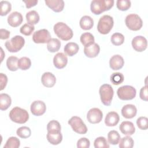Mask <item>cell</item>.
<instances>
[{"mask_svg":"<svg viewBox=\"0 0 148 148\" xmlns=\"http://www.w3.org/2000/svg\"><path fill=\"white\" fill-rule=\"evenodd\" d=\"M114 5L113 0H94L90 5L91 12L99 15L105 11L110 10Z\"/></svg>","mask_w":148,"mask_h":148,"instance_id":"1","label":"cell"},{"mask_svg":"<svg viewBox=\"0 0 148 148\" xmlns=\"http://www.w3.org/2000/svg\"><path fill=\"white\" fill-rule=\"evenodd\" d=\"M54 33L62 40L67 41L72 39L73 35L72 29L63 22L57 23L53 27Z\"/></svg>","mask_w":148,"mask_h":148,"instance_id":"2","label":"cell"},{"mask_svg":"<svg viewBox=\"0 0 148 148\" xmlns=\"http://www.w3.org/2000/svg\"><path fill=\"white\" fill-rule=\"evenodd\" d=\"M9 116L12 121L18 124H24L29 119L28 112L18 106L13 108L10 111Z\"/></svg>","mask_w":148,"mask_h":148,"instance_id":"3","label":"cell"},{"mask_svg":"<svg viewBox=\"0 0 148 148\" xmlns=\"http://www.w3.org/2000/svg\"><path fill=\"white\" fill-rule=\"evenodd\" d=\"M113 24L114 21L112 17L109 15H103L99 20L97 29L100 34L106 35L111 31Z\"/></svg>","mask_w":148,"mask_h":148,"instance_id":"4","label":"cell"},{"mask_svg":"<svg viewBox=\"0 0 148 148\" xmlns=\"http://www.w3.org/2000/svg\"><path fill=\"white\" fill-rule=\"evenodd\" d=\"M24 44V38L20 35H16L11 39L7 40L5 43V46L9 52L16 53L23 48Z\"/></svg>","mask_w":148,"mask_h":148,"instance_id":"5","label":"cell"},{"mask_svg":"<svg viewBox=\"0 0 148 148\" xmlns=\"http://www.w3.org/2000/svg\"><path fill=\"white\" fill-rule=\"evenodd\" d=\"M99 92L102 103L105 106L110 105L114 94L112 87L109 84H103L100 87Z\"/></svg>","mask_w":148,"mask_h":148,"instance_id":"6","label":"cell"},{"mask_svg":"<svg viewBox=\"0 0 148 148\" xmlns=\"http://www.w3.org/2000/svg\"><path fill=\"white\" fill-rule=\"evenodd\" d=\"M125 23L126 26L132 31H138L143 25L141 18L135 13L127 15L125 18Z\"/></svg>","mask_w":148,"mask_h":148,"instance_id":"7","label":"cell"},{"mask_svg":"<svg viewBox=\"0 0 148 148\" xmlns=\"http://www.w3.org/2000/svg\"><path fill=\"white\" fill-rule=\"evenodd\" d=\"M118 97L121 100H131L136 94V89L131 86H123L119 87L117 91Z\"/></svg>","mask_w":148,"mask_h":148,"instance_id":"8","label":"cell"},{"mask_svg":"<svg viewBox=\"0 0 148 148\" xmlns=\"http://www.w3.org/2000/svg\"><path fill=\"white\" fill-rule=\"evenodd\" d=\"M68 124L72 130L79 134H85L87 132V128L82 119L77 116H73L68 120Z\"/></svg>","mask_w":148,"mask_h":148,"instance_id":"9","label":"cell"},{"mask_svg":"<svg viewBox=\"0 0 148 148\" xmlns=\"http://www.w3.org/2000/svg\"><path fill=\"white\" fill-rule=\"evenodd\" d=\"M51 39L50 32L46 29L36 31L32 35V40L35 43H46Z\"/></svg>","mask_w":148,"mask_h":148,"instance_id":"10","label":"cell"},{"mask_svg":"<svg viewBox=\"0 0 148 148\" xmlns=\"http://www.w3.org/2000/svg\"><path fill=\"white\" fill-rule=\"evenodd\" d=\"M132 46L133 49L138 52H142L145 50L147 46V39L143 36H136L132 39Z\"/></svg>","mask_w":148,"mask_h":148,"instance_id":"11","label":"cell"},{"mask_svg":"<svg viewBox=\"0 0 148 148\" xmlns=\"http://www.w3.org/2000/svg\"><path fill=\"white\" fill-rule=\"evenodd\" d=\"M102 117V112L97 108L90 109L87 114V119L91 124H97L100 123Z\"/></svg>","mask_w":148,"mask_h":148,"instance_id":"12","label":"cell"},{"mask_svg":"<svg viewBox=\"0 0 148 148\" xmlns=\"http://www.w3.org/2000/svg\"><path fill=\"white\" fill-rule=\"evenodd\" d=\"M30 109L33 115L39 116L45 113L46 106L44 102L42 101H35L31 103Z\"/></svg>","mask_w":148,"mask_h":148,"instance_id":"13","label":"cell"},{"mask_svg":"<svg viewBox=\"0 0 148 148\" xmlns=\"http://www.w3.org/2000/svg\"><path fill=\"white\" fill-rule=\"evenodd\" d=\"M68 62L67 56L63 53H57L53 58V64L57 69H62L66 66Z\"/></svg>","mask_w":148,"mask_h":148,"instance_id":"14","label":"cell"},{"mask_svg":"<svg viewBox=\"0 0 148 148\" xmlns=\"http://www.w3.org/2000/svg\"><path fill=\"white\" fill-rule=\"evenodd\" d=\"M23 21L22 14L18 12H13L9 14L8 17L9 25L13 27H17L20 25Z\"/></svg>","mask_w":148,"mask_h":148,"instance_id":"15","label":"cell"},{"mask_svg":"<svg viewBox=\"0 0 148 148\" xmlns=\"http://www.w3.org/2000/svg\"><path fill=\"white\" fill-rule=\"evenodd\" d=\"M124 64V61L123 58L119 55L113 56L109 60V66L113 70H119L123 68Z\"/></svg>","mask_w":148,"mask_h":148,"instance_id":"16","label":"cell"},{"mask_svg":"<svg viewBox=\"0 0 148 148\" xmlns=\"http://www.w3.org/2000/svg\"><path fill=\"white\" fill-rule=\"evenodd\" d=\"M136 113V108L132 104L125 105L121 109V114L125 119H132L134 117Z\"/></svg>","mask_w":148,"mask_h":148,"instance_id":"17","label":"cell"},{"mask_svg":"<svg viewBox=\"0 0 148 148\" xmlns=\"http://www.w3.org/2000/svg\"><path fill=\"white\" fill-rule=\"evenodd\" d=\"M100 51V47L97 43H93L90 46H84V53L88 58L97 57Z\"/></svg>","mask_w":148,"mask_h":148,"instance_id":"18","label":"cell"},{"mask_svg":"<svg viewBox=\"0 0 148 148\" xmlns=\"http://www.w3.org/2000/svg\"><path fill=\"white\" fill-rule=\"evenodd\" d=\"M41 82L43 85L46 87H52L56 82L55 76L51 72H45L41 77Z\"/></svg>","mask_w":148,"mask_h":148,"instance_id":"19","label":"cell"},{"mask_svg":"<svg viewBox=\"0 0 148 148\" xmlns=\"http://www.w3.org/2000/svg\"><path fill=\"white\" fill-rule=\"evenodd\" d=\"M45 2L55 12H60L64 8V2L62 0H45Z\"/></svg>","mask_w":148,"mask_h":148,"instance_id":"20","label":"cell"},{"mask_svg":"<svg viewBox=\"0 0 148 148\" xmlns=\"http://www.w3.org/2000/svg\"><path fill=\"white\" fill-rule=\"evenodd\" d=\"M119 129L122 134L126 135H132L135 132L134 124L129 121H123L119 126Z\"/></svg>","mask_w":148,"mask_h":148,"instance_id":"21","label":"cell"},{"mask_svg":"<svg viewBox=\"0 0 148 148\" xmlns=\"http://www.w3.org/2000/svg\"><path fill=\"white\" fill-rule=\"evenodd\" d=\"M120 117L117 112H109L105 119V123L108 127H113L116 125L119 122Z\"/></svg>","mask_w":148,"mask_h":148,"instance_id":"22","label":"cell"},{"mask_svg":"<svg viewBox=\"0 0 148 148\" xmlns=\"http://www.w3.org/2000/svg\"><path fill=\"white\" fill-rule=\"evenodd\" d=\"M47 139L49 143L53 145L60 144L62 140V135L60 132H47Z\"/></svg>","mask_w":148,"mask_h":148,"instance_id":"23","label":"cell"},{"mask_svg":"<svg viewBox=\"0 0 148 148\" xmlns=\"http://www.w3.org/2000/svg\"><path fill=\"white\" fill-rule=\"evenodd\" d=\"M79 24L82 29L90 30L94 25V20L89 16H84L80 18Z\"/></svg>","mask_w":148,"mask_h":148,"instance_id":"24","label":"cell"},{"mask_svg":"<svg viewBox=\"0 0 148 148\" xmlns=\"http://www.w3.org/2000/svg\"><path fill=\"white\" fill-rule=\"evenodd\" d=\"M79 45L75 42H69L64 46V51L68 56L72 57L75 55L79 51Z\"/></svg>","mask_w":148,"mask_h":148,"instance_id":"25","label":"cell"},{"mask_svg":"<svg viewBox=\"0 0 148 148\" xmlns=\"http://www.w3.org/2000/svg\"><path fill=\"white\" fill-rule=\"evenodd\" d=\"M12 99L10 97L5 93L0 94V109L1 110H6L11 105Z\"/></svg>","mask_w":148,"mask_h":148,"instance_id":"26","label":"cell"},{"mask_svg":"<svg viewBox=\"0 0 148 148\" xmlns=\"http://www.w3.org/2000/svg\"><path fill=\"white\" fill-rule=\"evenodd\" d=\"M40 17L38 12L35 10H31L26 14V20L28 24L34 25L39 21Z\"/></svg>","mask_w":148,"mask_h":148,"instance_id":"27","label":"cell"},{"mask_svg":"<svg viewBox=\"0 0 148 148\" xmlns=\"http://www.w3.org/2000/svg\"><path fill=\"white\" fill-rule=\"evenodd\" d=\"M61 47V42L57 38H51L47 43V49L49 52L55 53L59 50Z\"/></svg>","mask_w":148,"mask_h":148,"instance_id":"28","label":"cell"},{"mask_svg":"<svg viewBox=\"0 0 148 148\" xmlns=\"http://www.w3.org/2000/svg\"><path fill=\"white\" fill-rule=\"evenodd\" d=\"M80 40L84 46H90L95 43L94 36L90 32H84L80 36Z\"/></svg>","mask_w":148,"mask_h":148,"instance_id":"29","label":"cell"},{"mask_svg":"<svg viewBox=\"0 0 148 148\" xmlns=\"http://www.w3.org/2000/svg\"><path fill=\"white\" fill-rule=\"evenodd\" d=\"M18 59L17 57L10 56L8 57L6 60V66L9 70L11 71H16L18 68Z\"/></svg>","mask_w":148,"mask_h":148,"instance_id":"30","label":"cell"},{"mask_svg":"<svg viewBox=\"0 0 148 148\" xmlns=\"http://www.w3.org/2000/svg\"><path fill=\"white\" fill-rule=\"evenodd\" d=\"M108 139L109 143L111 145H117L120 139V135L117 131L112 130L108 134Z\"/></svg>","mask_w":148,"mask_h":148,"instance_id":"31","label":"cell"},{"mask_svg":"<svg viewBox=\"0 0 148 148\" xmlns=\"http://www.w3.org/2000/svg\"><path fill=\"white\" fill-rule=\"evenodd\" d=\"M119 147L120 148H132L134 146V140L130 136H126L119 140Z\"/></svg>","mask_w":148,"mask_h":148,"instance_id":"32","label":"cell"},{"mask_svg":"<svg viewBox=\"0 0 148 148\" xmlns=\"http://www.w3.org/2000/svg\"><path fill=\"white\" fill-rule=\"evenodd\" d=\"M31 66V60L27 57H23L18 59V67L23 71L28 69Z\"/></svg>","mask_w":148,"mask_h":148,"instance_id":"33","label":"cell"},{"mask_svg":"<svg viewBox=\"0 0 148 148\" xmlns=\"http://www.w3.org/2000/svg\"><path fill=\"white\" fill-rule=\"evenodd\" d=\"M20 146V140L15 136L10 137L4 145V148H18Z\"/></svg>","mask_w":148,"mask_h":148,"instance_id":"34","label":"cell"},{"mask_svg":"<svg viewBox=\"0 0 148 148\" xmlns=\"http://www.w3.org/2000/svg\"><path fill=\"white\" fill-rule=\"evenodd\" d=\"M17 135L21 138L26 139L29 138L31 135L30 128L26 126H23L18 128L16 131Z\"/></svg>","mask_w":148,"mask_h":148,"instance_id":"35","label":"cell"},{"mask_svg":"<svg viewBox=\"0 0 148 148\" xmlns=\"http://www.w3.org/2000/svg\"><path fill=\"white\" fill-rule=\"evenodd\" d=\"M112 43L115 46H120L122 45L124 42V36L123 34L116 32L114 33L110 38Z\"/></svg>","mask_w":148,"mask_h":148,"instance_id":"36","label":"cell"},{"mask_svg":"<svg viewBox=\"0 0 148 148\" xmlns=\"http://www.w3.org/2000/svg\"><path fill=\"white\" fill-rule=\"evenodd\" d=\"M94 146L95 148H109V145L106 139L103 136H99L96 138L94 142Z\"/></svg>","mask_w":148,"mask_h":148,"instance_id":"37","label":"cell"},{"mask_svg":"<svg viewBox=\"0 0 148 148\" xmlns=\"http://www.w3.org/2000/svg\"><path fill=\"white\" fill-rule=\"evenodd\" d=\"M1 5V13L0 14L2 16H6L8 14L11 9H12V5L11 3L7 1H2L0 2Z\"/></svg>","mask_w":148,"mask_h":148,"instance_id":"38","label":"cell"},{"mask_svg":"<svg viewBox=\"0 0 148 148\" xmlns=\"http://www.w3.org/2000/svg\"><path fill=\"white\" fill-rule=\"evenodd\" d=\"M47 132H60L61 131V125L58 121L56 120H51L49 122L47 125Z\"/></svg>","mask_w":148,"mask_h":148,"instance_id":"39","label":"cell"},{"mask_svg":"<svg viewBox=\"0 0 148 148\" xmlns=\"http://www.w3.org/2000/svg\"><path fill=\"white\" fill-rule=\"evenodd\" d=\"M124 75L120 72L113 73L110 76V81L114 85H119L124 81Z\"/></svg>","mask_w":148,"mask_h":148,"instance_id":"40","label":"cell"},{"mask_svg":"<svg viewBox=\"0 0 148 148\" xmlns=\"http://www.w3.org/2000/svg\"><path fill=\"white\" fill-rule=\"evenodd\" d=\"M131 1L129 0H118L116 2L117 8L121 11L127 10L131 7Z\"/></svg>","mask_w":148,"mask_h":148,"instance_id":"41","label":"cell"},{"mask_svg":"<svg viewBox=\"0 0 148 148\" xmlns=\"http://www.w3.org/2000/svg\"><path fill=\"white\" fill-rule=\"evenodd\" d=\"M34 29L35 27L34 25H31L28 24H24L20 28V31L22 34L25 36H29L34 32Z\"/></svg>","mask_w":148,"mask_h":148,"instance_id":"42","label":"cell"},{"mask_svg":"<svg viewBox=\"0 0 148 148\" xmlns=\"http://www.w3.org/2000/svg\"><path fill=\"white\" fill-rule=\"evenodd\" d=\"M138 128L142 130H146L148 128V119L146 117H140L136 120Z\"/></svg>","mask_w":148,"mask_h":148,"instance_id":"43","label":"cell"},{"mask_svg":"<svg viewBox=\"0 0 148 148\" xmlns=\"http://www.w3.org/2000/svg\"><path fill=\"white\" fill-rule=\"evenodd\" d=\"M90 146V142L86 138H81L77 142V147L78 148H88Z\"/></svg>","mask_w":148,"mask_h":148,"instance_id":"44","label":"cell"},{"mask_svg":"<svg viewBox=\"0 0 148 148\" xmlns=\"http://www.w3.org/2000/svg\"><path fill=\"white\" fill-rule=\"evenodd\" d=\"M139 97L142 100H143L145 101H148V93H147V85H146L145 86L141 88V89L140 90Z\"/></svg>","mask_w":148,"mask_h":148,"instance_id":"45","label":"cell"},{"mask_svg":"<svg viewBox=\"0 0 148 148\" xmlns=\"http://www.w3.org/2000/svg\"><path fill=\"white\" fill-rule=\"evenodd\" d=\"M0 80H1V90L4 89L6 87L8 82V77L6 75L1 73H0Z\"/></svg>","mask_w":148,"mask_h":148,"instance_id":"46","label":"cell"},{"mask_svg":"<svg viewBox=\"0 0 148 148\" xmlns=\"http://www.w3.org/2000/svg\"><path fill=\"white\" fill-rule=\"evenodd\" d=\"M10 32L5 29L1 28L0 29V38L1 39H6L9 38Z\"/></svg>","mask_w":148,"mask_h":148,"instance_id":"47","label":"cell"},{"mask_svg":"<svg viewBox=\"0 0 148 148\" xmlns=\"http://www.w3.org/2000/svg\"><path fill=\"white\" fill-rule=\"evenodd\" d=\"M23 2L25 3L26 8L28 9L35 6L38 3L37 0H27V1H23Z\"/></svg>","mask_w":148,"mask_h":148,"instance_id":"48","label":"cell"}]
</instances>
